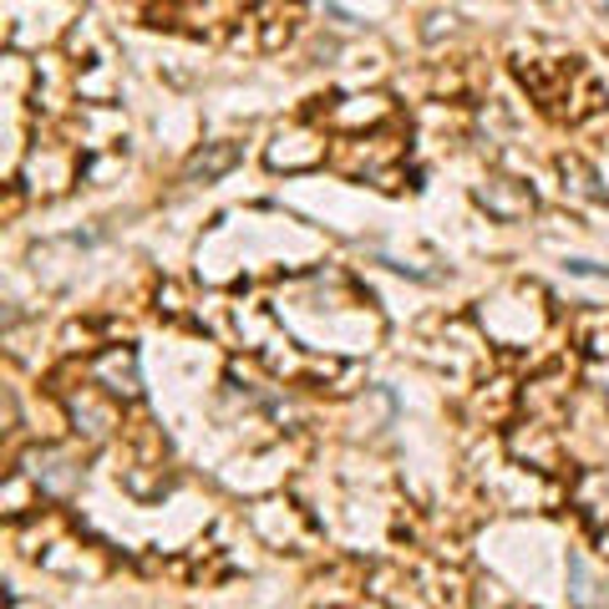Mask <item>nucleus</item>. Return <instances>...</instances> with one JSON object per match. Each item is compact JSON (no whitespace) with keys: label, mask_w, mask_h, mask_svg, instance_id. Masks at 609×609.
<instances>
[{"label":"nucleus","mask_w":609,"mask_h":609,"mask_svg":"<svg viewBox=\"0 0 609 609\" xmlns=\"http://www.w3.org/2000/svg\"><path fill=\"white\" fill-rule=\"evenodd\" d=\"M239 158V147L234 143H219L213 153H199V158L188 163V178H219V173H229Z\"/></svg>","instance_id":"20e7f679"},{"label":"nucleus","mask_w":609,"mask_h":609,"mask_svg":"<svg viewBox=\"0 0 609 609\" xmlns=\"http://www.w3.org/2000/svg\"><path fill=\"white\" fill-rule=\"evenodd\" d=\"M508 178H492V184H483L477 188V203H483V209H492L498 213V219H518V213H529L533 209V193H513V199H508Z\"/></svg>","instance_id":"7ed1b4c3"},{"label":"nucleus","mask_w":609,"mask_h":609,"mask_svg":"<svg viewBox=\"0 0 609 609\" xmlns=\"http://www.w3.org/2000/svg\"><path fill=\"white\" fill-rule=\"evenodd\" d=\"M87 376H92V386H102L107 397H118V401L137 397V361L122 345H107L102 356H92V372Z\"/></svg>","instance_id":"f03ea898"},{"label":"nucleus","mask_w":609,"mask_h":609,"mask_svg":"<svg viewBox=\"0 0 609 609\" xmlns=\"http://www.w3.org/2000/svg\"><path fill=\"white\" fill-rule=\"evenodd\" d=\"M518 71H523V81L533 87V97H539V107L549 112V118L579 122V118H589V112L599 107L595 77H589L574 56H554V62H518Z\"/></svg>","instance_id":"f257e3e1"}]
</instances>
